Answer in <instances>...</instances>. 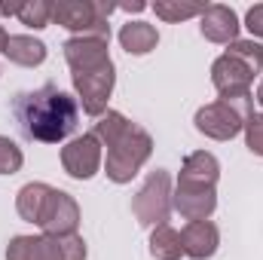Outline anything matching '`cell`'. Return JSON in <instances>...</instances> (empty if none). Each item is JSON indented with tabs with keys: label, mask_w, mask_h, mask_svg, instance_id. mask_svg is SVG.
Returning a JSON list of instances; mask_svg holds the SVG:
<instances>
[{
	"label": "cell",
	"mask_w": 263,
	"mask_h": 260,
	"mask_svg": "<svg viewBox=\"0 0 263 260\" xmlns=\"http://www.w3.org/2000/svg\"><path fill=\"white\" fill-rule=\"evenodd\" d=\"M257 104L263 107V80H260V86H257Z\"/></svg>",
	"instance_id": "cell-25"
},
{
	"label": "cell",
	"mask_w": 263,
	"mask_h": 260,
	"mask_svg": "<svg viewBox=\"0 0 263 260\" xmlns=\"http://www.w3.org/2000/svg\"><path fill=\"white\" fill-rule=\"evenodd\" d=\"M117 3L104 0H59L52 3V22L73 31L77 37H101L110 40V12Z\"/></svg>",
	"instance_id": "cell-7"
},
{
	"label": "cell",
	"mask_w": 263,
	"mask_h": 260,
	"mask_svg": "<svg viewBox=\"0 0 263 260\" xmlns=\"http://www.w3.org/2000/svg\"><path fill=\"white\" fill-rule=\"evenodd\" d=\"M245 144L254 156H263V114H251L245 123Z\"/></svg>",
	"instance_id": "cell-21"
},
{
	"label": "cell",
	"mask_w": 263,
	"mask_h": 260,
	"mask_svg": "<svg viewBox=\"0 0 263 260\" xmlns=\"http://www.w3.org/2000/svg\"><path fill=\"white\" fill-rule=\"evenodd\" d=\"M205 6L208 3H193V0H156L153 3V12L162 22H187V18L202 15Z\"/></svg>",
	"instance_id": "cell-18"
},
{
	"label": "cell",
	"mask_w": 263,
	"mask_h": 260,
	"mask_svg": "<svg viewBox=\"0 0 263 260\" xmlns=\"http://www.w3.org/2000/svg\"><path fill=\"white\" fill-rule=\"evenodd\" d=\"M3 55L18 67H40L46 62V43L31 34H9L3 43Z\"/></svg>",
	"instance_id": "cell-14"
},
{
	"label": "cell",
	"mask_w": 263,
	"mask_h": 260,
	"mask_svg": "<svg viewBox=\"0 0 263 260\" xmlns=\"http://www.w3.org/2000/svg\"><path fill=\"white\" fill-rule=\"evenodd\" d=\"M239 28H242V25H239L236 9H230V6H223V3H208L205 12L199 15V31H202V37L211 40V43H217V46L236 43V40H239Z\"/></svg>",
	"instance_id": "cell-12"
},
{
	"label": "cell",
	"mask_w": 263,
	"mask_h": 260,
	"mask_svg": "<svg viewBox=\"0 0 263 260\" xmlns=\"http://www.w3.org/2000/svg\"><path fill=\"white\" fill-rule=\"evenodd\" d=\"M117 9H123V12H144V9H147V3L135 0V3H123V6H117Z\"/></svg>",
	"instance_id": "cell-24"
},
{
	"label": "cell",
	"mask_w": 263,
	"mask_h": 260,
	"mask_svg": "<svg viewBox=\"0 0 263 260\" xmlns=\"http://www.w3.org/2000/svg\"><path fill=\"white\" fill-rule=\"evenodd\" d=\"M62 165L73 181H89L98 175V169L104 165V156H101V141L86 132V135H77L70 138L65 147H62Z\"/></svg>",
	"instance_id": "cell-10"
},
{
	"label": "cell",
	"mask_w": 263,
	"mask_h": 260,
	"mask_svg": "<svg viewBox=\"0 0 263 260\" xmlns=\"http://www.w3.org/2000/svg\"><path fill=\"white\" fill-rule=\"evenodd\" d=\"M49 184H43V181H31V184H25L18 196H15V208H18V214H22V220H28V224H37L40 220V211H43V202H46V196H49Z\"/></svg>",
	"instance_id": "cell-16"
},
{
	"label": "cell",
	"mask_w": 263,
	"mask_h": 260,
	"mask_svg": "<svg viewBox=\"0 0 263 260\" xmlns=\"http://www.w3.org/2000/svg\"><path fill=\"white\" fill-rule=\"evenodd\" d=\"M156 43H159V31L150 22H126L120 28V46L129 55H147L156 49Z\"/></svg>",
	"instance_id": "cell-15"
},
{
	"label": "cell",
	"mask_w": 263,
	"mask_h": 260,
	"mask_svg": "<svg viewBox=\"0 0 263 260\" xmlns=\"http://www.w3.org/2000/svg\"><path fill=\"white\" fill-rule=\"evenodd\" d=\"M107 43L110 40H101V37H70L62 46L80 107L95 120L107 110V101L117 83V70L107 52Z\"/></svg>",
	"instance_id": "cell-2"
},
{
	"label": "cell",
	"mask_w": 263,
	"mask_h": 260,
	"mask_svg": "<svg viewBox=\"0 0 263 260\" xmlns=\"http://www.w3.org/2000/svg\"><path fill=\"white\" fill-rule=\"evenodd\" d=\"M217 178H220V162L214 153L208 150L187 153L178 187L172 190V208L187 220H208L217 208Z\"/></svg>",
	"instance_id": "cell-3"
},
{
	"label": "cell",
	"mask_w": 263,
	"mask_h": 260,
	"mask_svg": "<svg viewBox=\"0 0 263 260\" xmlns=\"http://www.w3.org/2000/svg\"><path fill=\"white\" fill-rule=\"evenodd\" d=\"M6 260H86L83 236H15L6 245Z\"/></svg>",
	"instance_id": "cell-8"
},
{
	"label": "cell",
	"mask_w": 263,
	"mask_h": 260,
	"mask_svg": "<svg viewBox=\"0 0 263 260\" xmlns=\"http://www.w3.org/2000/svg\"><path fill=\"white\" fill-rule=\"evenodd\" d=\"M18 9H22V3H0V15H18Z\"/></svg>",
	"instance_id": "cell-23"
},
{
	"label": "cell",
	"mask_w": 263,
	"mask_h": 260,
	"mask_svg": "<svg viewBox=\"0 0 263 260\" xmlns=\"http://www.w3.org/2000/svg\"><path fill=\"white\" fill-rule=\"evenodd\" d=\"M25 165V153L12 138L0 135V175H15Z\"/></svg>",
	"instance_id": "cell-20"
},
{
	"label": "cell",
	"mask_w": 263,
	"mask_h": 260,
	"mask_svg": "<svg viewBox=\"0 0 263 260\" xmlns=\"http://www.w3.org/2000/svg\"><path fill=\"white\" fill-rule=\"evenodd\" d=\"M251 114H254V95L251 89H242V92H223L217 101L199 107L193 123L196 132H202L211 141H230L245 129Z\"/></svg>",
	"instance_id": "cell-4"
},
{
	"label": "cell",
	"mask_w": 263,
	"mask_h": 260,
	"mask_svg": "<svg viewBox=\"0 0 263 260\" xmlns=\"http://www.w3.org/2000/svg\"><path fill=\"white\" fill-rule=\"evenodd\" d=\"M263 67V46L257 40H236L227 46V52L220 59H214L211 65V83L214 89L223 92H242L251 89L254 73H260Z\"/></svg>",
	"instance_id": "cell-5"
},
{
	"label": "cell",
	"mask_w": 263,
	"mask_h": 260,
	"mask_svg": "<svg viewBox=\"0 0 263 260\" xmlns=\"http://www.w3.org/2000/svg\"><path fill=\"white\" fill-rule=\"evenodd\" d=\"M181 245H184V254L193 260H208L214 257L217 245H220V233L211 220H190L184 230H181Z\"/></svg>",
	"instance_id": "cell-13"
},
{
	"label": "cell",
	"mask_w": 263,
	"mask_h": 260,
	"mask_svg": "<svg viewBox=\"0 0 263 260\" xmlns=\"http://www.w3.org/2000/svg\"><path fill=\"white\" fill-rule=\"evenodd\" d=\"M15 18H18L25 28L40 31V28H46V25L52 22V3H49V0H25Z\"/></svg>",
	"instance_id": "cell-19"
},
{
	"label": "cell",
	"mask_w": 263,
	"mask_h": 260,
	"mask_svg": "<svg viewBox=\"0 0 263 260\" xmlns=\"http://www.w3.org/2000/svg\"><path fill=\"white\" fill-rule=\"evenodd\" d=\"M132 211L138 217L141 227L156 230L162 224H168L172 214V175L165 169H156L147 175V181L141 184V190L132 199Z\"/></svg>",
	"instance_id": "cell-9"
},
{
	"label": "cell",
	"mask_w": 263,
	"mask_h": 260,
	"mask_svg": "<svg viewBox=\"0 0 263 260\" xmlns=\"http://www.w3.org/2000/svg\"><path fill=\"white\" fill-rule=\"evenodd\" d=\"M150 254L156 260H181L184 254V245H181V233L172 230L168 224L156 227L150 233Z\"/></svg>",
	"instance_id": "cell-17"
},
{
	"label": "cell",
	"mask_w": 263,
	"mask_h": 260,
	"mask_svg": "<svg viewBox=\"0 0 263 260\" xmlns=\"http://www.w3.org/2000/svg\"><path fill=\"white\" fill-rule=\"evenodd\" d=\"M245 28H248L251 37L260 43L263 40V3H254V6L245 12Z\"/></svg>",
	"instance_id": "cell-22"
},
{
	"label": "cell",
	"mask_w": 263,
	"mask_h": 260,
	"mask_svg": "<svg viewBox=\"0 0 263 260\" xmlns=\"http://www.w3.org/2000/svg\"><path fill=\"white\" fill-rule=\"evenodd\" d=\"M12 117L28 141L59 144L80 123V101L55 83H43L40 89L18 92L12 98Z\"/></svg>",
	"instance_id": "cell-1"
},
{
	"label": "cell",
	"mask_w": 263,
	"mask_h": 260,
	"mask_svg": "<svg viewBox=\"0 0 263 260\" xmlns=\"http://www.w3.org/2000/svg\"><path fill=\"white\" fill-rule=\"evenodd\" d=\"M153 153V138L150 132L141 129L138 123H129L126 132L107 144V159H104V175L114 184H129L132 178L144 169V162Z\"/></svg>",
	"instance_id": "cell-6"
},
{
	"label": "cell",
	"mask_w": 263,
	"mask_h": 260,
	"mask_svg": "<svg viewBox=\"0 0 263 260\" xmlns=\"http://www.w3.org/2000/svg\"><path fill=\"white\" fill-rule=\"evenodd\" d=\"M6 37H9V34H6V31L0 28V52H3V43H6Z\"/></svg>",
	"instance_id": "cell-26"
},
{
	"label": "cell",
	"mask_w": 263,
	"mask_h": 260,
	"mask_svg": "<svg viewBox=\"0 0 263 260\" xmlns=\"http://www.w3.org/2000/svg\"><path fill=\"white\" fill-rule=\"evenodd\" d=\"M37 227L46 236H70V233H77V227H80V205H77V199L70 193H65V190L52 187L46 202H43Z\"/></svg>",
	"instance_id": "cell-11"
}]
</instances>
